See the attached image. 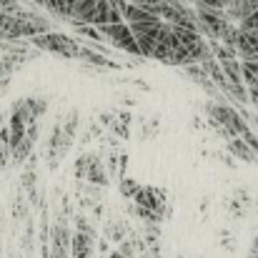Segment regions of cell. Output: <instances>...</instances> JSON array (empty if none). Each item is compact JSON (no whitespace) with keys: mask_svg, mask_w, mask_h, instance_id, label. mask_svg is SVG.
Returning <instances> with one entry per match:
<instances>
[{"mask_svg":"<svg viewBox=\"0 0 258 258\" xmlns=\"http://www.w3.org/2000/svg\"><path fill=\"white\" fill-rule=\"evenodd\" d=\"M93 253H95V238H90V236L81 233V231L71 233V256L93 258Z\"/></svg>","mask_w":258,"mask_h":258,"instance_id":"277c9868","label":"cell"},{"mask_svg":"<svg viewBox=\"0 0 258 258\" xmlns=\"http://www.w3.org/2000/svg\"><path fill=\"white\" fill-rule=\"evenodd\" d=\"M86 178L93 183V185H108V173L103 171V163L100 158L95 156H86Z\"/></svg>","mask_w":258,"mask_h":258,"instance_id":"8992f818","label":"cell"},{"mask_svg":"<svg viewBox=\"0 0 258 258\" xmlns=\"http://www.w3.org/2000/svg\"><path fill=\"white\" fill-rule=\"evenodd\" d=\"M218 63H221V71H223V76H226V81L231 86L246 88L243 86V78H241V63H238V58H226V60H218Z\"/></svg>","mask_w":258,"mask_h":258,"instance_id":"52a82bcc","label":"cell"},{"mask_svg":"<svg viewBox=\"0 0 258 258\" xmlns=\"http://www.w3.org/2000/svg\"><path fill=\"white\" fill-rule=\"evenodd\" d=\"M208 115L213 123H218L223 131H226V138H236L241 133L248 131L246 120L241 118V113L233 108V105H226V103H208Z\"/></svg>","mask_w":258,"mask_h":258,"instance_id":"7a4b0ae2","label":"cell"},{"mask_svg":"<svg viewBox=\"0 0 258 258\" xmlns=\"http://www.w3.org/2000/svg\"><path fill=\"white\" fill-rule=\"evenodd\" d=\"M76 226H78V231H81V233H86V236H90V238H95V231L88 226L86 216H76Z\"/></svg>","mask_w":258,"mask_h":258,"instance_id":"9a60e30c","label":"cell"},{"mask_svg":"<svg viewBox=\"0 0 258 258\" xmlns=\"http://www.w3.org/2000/svg\"><path fill=\"white\" fill-rule=\"evenodd\" d=\"M238 28H243V30H251L253 35H258V10H253L251 15H246V18L238 23Z\"/></svg>","mask_w":258,"mask_h":258,"instance_id":"4fadbf2b","label":"cell"},{"mask_svg":"<svg viewBox=\"0 0 258 258\" xmlns=\"http://www.w3.org/2000/svg\"><path fill=\"white\" fill-rule=\"evenodd\" d=\"M103 40H108L113 48L128 53V55H141V48L136 43V35L131 33V28L125 23H105V25H98Z\"/></svg>","mask_w":258,"mask_h":258,"instance_id":"3957f363","label":"cell"},{"mask_svg":"<svg viewBox=\"0 0 258 258\" xmlns=\"http://www.w3.org/2000/svg\"><path fill=\"white\" fill-rule=\"evenodd\" d=\"M223 10H226V18L231 23H241L246 15H251L253 10H258V0H231Z\"/></svg>","mask_w":258,"mask_h":258,"instance_id":"5b68a950","label":"cell"},{"mask_svg":"<svg viewBox=\"0 0 258 258\" xmlns=\"http://www.w3.org/2000/svg\"><path fill=\"white\" fill-rule=\"evenodd\" d=\"M33 143H35V138H30V136L25 133V136H23V141H20L15 148H10V156H13V163H15V166L25 163V161L33 156Z\"/></svg>","mask_w":258,"mask_h":258,"instance_id":"ba28073f","label":"cell"},{"mask_svg":"<svg viewBox=\"0 0 258 258\" xmlns=\"http://www.w3.org/2000/svg\"><path fill=\"white\" fill-rule=\"evenodd\" d=\"M133 5H138V8H143V10H148V13H153V15H163V0H133Z\"/></svg>","mask_w":258,"mask_h":258,"instance_id":"7c38bea8","label":"cell"},{"mask_svg":"<svg viewBox=\"0 0 258 258\" xmlns=\"http://www.w3.org/2000/svg\"><path fill=\"white\" fill-rule=\"evenodd\" d=\"M8 161H10V148L0 143V171H3V168L8 166Z\"/></svg>","mask_w":258,"mask_h":258,"instance_id":"e0dca14e","label":"cell"},{"mask_svg":"<svg viewBox=\"0 0 258 258\" xmlns=\"http://www.w3.org/2000/svg\"><path fill=\"white\" fill-rule=\"evenodd\" d=\"M78 58H83L86 63H90V66H98V68H115V63H113L110 58H105V55H103L100 50H95V48H83V45H81Z\"/></svg>","mask_w":258,"mask_h":258,"instance_id":"9c48e42d","label":"cell"},{"mask_svg":"<svg viewBox=\"0 0 258 258\" xmlns=\"http://www.w3.org/2000/svg\"><path fill=\"white\" fill-rule=\"evenodd\" d=\"M76 3H78V0H66V5H68V13L73 10V5H76ZM68 18H71V15H68Z\"/></svg>","mask_w":258,"mask_h":258,"instance_id":"44dd1931","label":"cell"},{"mask_svg":"<svg viewBox=\"0 0 258 258\" xmlns=\"http://www.w3.org/2000/svg\"><path fill=\"white\" fill-rule=\"evenodd\" d=\"M241 141H243L251 151H256V153H258V136H253L251 131H246V133H241Z\"/></svg>","mask_w":258,"mask_h":258,"instance_id":"2e32d148","label":"cell"},{"mask_svg":"<svg viewBox=\"0 0 258 258\" xmlns=\"http://www.w3.org/2000/svg\"><path fill=\"white\" fill-rule=\"evenodd\" d=\"M183 3H196V0H183Z\"/></svg>","mask_w":258,"mask_h":258,"instance_id":"cb8c5ba5","label":"cell"},{"mask_svg":"<svg viewBox=\"0 0 258 258\" xmlns=\"http://www.w3.org/2000/svg\"><path fill=\"white\" fill-rule=\"evenodd\" d=\"M30 43L38 50H45V53H53V55H63V58H78V50H81V45H78L76 38L63 35V33H55V30L33 35Z\"/></svg>","mask_w":258,"mask_h":258,"instance_id":"6da1fadb","label":"cell"},{"mask_svg":"<svg viewBox=\"0 0 258 258\" xmlns=\"http://www.w3.org/2000/svg\"><path fill=\"white\" fill-rule=\"evenodd\" d=\"M120 190H123V196H125V198H133V193L138 190V183H133L131 178H123V183H120Z\"/></svg>","mask_w":258,"mask_h":258,"instance_id":"5bb4252c","label":"cell"},{"mask_svg":"<svg viewBox=\"0 0 258 258\" xmlns=\"http://www.w3.org/2000/svg\"><path fill=\"white\" fill-rule=\"evenodd\" d=\"M76 33L83 35V38H90L93 43H100V40H103L100 30H98L95 25H88V23H76Z\"/></svg>","mask_w":258,"mask_h":258,"instance_id":"8fae6325","label":"cell"},{"mask_svg":"<svg viewBox=\"0 0 258 258\" xmlns=\"http://www.w3.org/2000/svg\"><path fill=\"white\" fill-rule=\"evenodd\" d=\"M218 3H221V8H226V5H228L231 0H218Z\"/></svg>","mask_w":258,"mask_h":258,"instance_id":"7402d4cb","label":"cell"},{"mask_svg":"<svg viewBox=\"0 0 258 258\" xmlns=\"http://www.w3.org/2000/svg\"><path fill=\"white\" fill-rule=\"evenodd\" d=\"M196 5H201V8H221L218 0H196Z\"/></svg>","mask_w":258,"mask_h":258,"instance_id":"d6986e66","label":"cell"},{"mask_svg":"<svg viewBox=\"0 0 258 258\" xmlns=\"http://www.w3.org/2000/svg\"><path fill=\"white\" fill-rule=\"evenodd\" d=\"M120 253L125 258H133V241H128V243H120Z\"/></svg>","mask_w":258,"mask_h":258,"instance_id":"ac0fdd59","label":"cell"},{"mask_svg":"<svg viewBox=\"0 0 258 258\" xmlns=\"http://www.w3.org/2000/svg\"><path fill=\"white\" fill-rule=\"evenodd\" d=\"M76 175H78V178H86V158H81V161H78V166H76Z\"/></svg>","mask_w":258,"mask_h":258,"instance_id":"ffe728a7","label":"cell"},{"mask_svg":"<svg viewBox=\"0 0 258 258\" xmlns=\"http://www.w3.org/2000/svg\"><path fill=\"white\" fill-rule=\"evenodd\" d=\"M228 148H231V151H233L238 158H243V161H248V163L253 161V151H251V148H248V146H246L241 138H233V141L228 143Z\"/></svg>","mask_w":258,"mask_h":258,"instance_id":"30bf717a","label":"cell"},{"mask_svg":"<svg viewBox=\"0 0 258 258\" xmlns=\"http://www.w3.org/2000/svg\"><path fill=\"white\" fill-rule=\"evenodd\" d=\"M146 258H163V256H146Z\"/></svg>","mask_w":258,"mask_h":258,"instance_id":"603a6c76","label":"cell"}]
</instances>
